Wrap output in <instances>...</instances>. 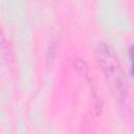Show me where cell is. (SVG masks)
I'll use <instances>...</instances> for the list:
<instances>
[{
    "label": "cell",
    "instance_id": "cell-1",
    "mask_svg": "<svg viewBox=\"0 0 134 134\" xmlns=\"http://www.w3.org/2000/svg\"><path fill=\"white\" fill-rule=\"evenodd\" d=\"M96 58L102 66L112 94L119 102H124L127 98V83L114 51L108 45L99 44L96 49Z\"/></svg>",
    "mask_w": 134,
    "mask_h": 134
},
{
    "label": "cell",
    "instance_id": "cell-2",
    "mask_svg": "<svg viewBox=\"0 0 134 134\" xmlns=\"http://www.w3.org/2000/svg\"><path fill=\"white\" fill-rule=\"evenodd\" d=\"M130 58H131V61H132V67H131V75L134 76V46H132L130 48Z\"/></svg>",
    "mask_w": 134,
    "mask_h": 134
}]
</instances>
